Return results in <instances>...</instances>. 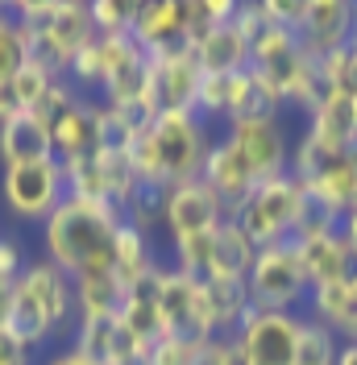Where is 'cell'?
Masks as SVG:
<instances>
[{"instance_id":"cell-1","label":"cell","mask_w":357,"mask_h":365,"mask_svg":"<svg viewBox=\"0 0 357 365\" xmlns=\"http://www.w3.org/2000/svg\"><path fill=\"white\" fill-rule=\"evenodd\" d=\"M75 282L50 257L34 253L25 270L13 278V307H9V332L25 341L38 357L71 341L75 332Z\"/></svg>"},{"instance_id":"cell-2","label":"cell","mask_w":357,"mask_h":365,"mask_svg":"<svg viewBox=\"0 0 357 365\" xmlns=\"http://www.w3.org/2000/svg\"><path fill=\"white\" fill-rule=\"evenodd\" d=\"M125 225V212L100 200H79L67 195L63 204L46 216V225L38 228V245L42 257H50L63 274H88L100 266H112V245L116 232Z\"/></svg>"},{"instance_id":"cell-3","label":"cell","mask_w":357,"mask_h":365,"mask_svg":"<svg viewBox=\"0 0 357 365\" xmlns=\"http://www.w3.org/2000/svg\"><path fill=\"white\" fill-rule=\"evenodd\" d=\"M212 150L208 120L196 113H158L129 145V162L141 187H175L200 179L203 158Z\"/></svg>"},{"instance_id":"cell-4","label":"cell","mask_w":357,"mask_h":365,"mask_svg":"<svg viewBox=\"0 0 357 365\" xmlns=\"http://www.w3.org/2000/svg\"><path fill=\"white\" fill-rule=\"evenodd\" d=\"M291 179L328 200L336 212H349L357 204V150H328L299 129L291 145Z\"/></svg>"},{"instance_id":"cell-5","label":"cell","mask_w":357,"mask_h":365,"mask_svg":"<svg viewBox=\"0 0 357 365\" xmlns=\"http://www.w3.org/2000/svg\"><path fill=\"white\" fill-rule=\"evenodd\" d=\"M299 204H303L299 182L291 179V175H283V179L258 182L246 200L228 212V220L262 250V245H278V241H291V237H295Z\"/></svg>"},{"instance_id":"cell-6","label":"cell","mask_w":357,"mask_h":365,"mask_svg":"<svg viewBox=\"0 0 357 365\" xmlns=\"http://www.w3.org/2000/svg\"><path fill=\"white\" fill-rule=\"evenodd\" d=\"M246 287H249V303L258 312H303L308 295H312V282L299 266V253H295L291 241L262 245L253 253Z\"/></svg>"},{"instance_id":"cell-7","label":"cell","mask_w":357,"mask_h":365,"mask_svg":"<svg viewBox=\"0 0 357 365\" xmlns=\"http://www.w3.org/2000/svg\"><path fill=\"white\" fill-rule=\"evenodd\" d=\"M67 200V175L59 158H42L29 166L0 170V204L13 220L42 228L46 216Z\"/></svg>"},{"instance_id":"cell-8","label":"cell","mask_w":357,"mask_h":365,"mask_svg":"<svg viewBox=\"0 0 357 365\" xmlns=\"http://www.w3.org/2000/svg\"><path fill=\"white\" fill-rule=\"evenodd\" d=\"M299 316L303 312H249L233 332L241 365H295L299 344Z\"/></svg>"},{"instance_id":"cell-9","label":"cell","mask_w":357,"mask_h":365,"mask_svg":"<svg viewBox=\"0 0 357 365\" xmlns=\"http://www.w3.org/2000/svg\"><path fill=\"white\" fill-rule=\"evenodd\" d=\"M158 312H162V336H175L187 344H203L212 336L208 307H203V282L187 278L171 262L158 282Z\"/></svg>"},{"instance_id":"cell-10","label":"cell","mask_w":357,"mask_h":365,"mask_svg":"<svg viewBox=\"0 0 357 365\" xmlns=\"http://www.w3.org/2000/svg\"><path fill=\"white\" fill-rule=\"evenodd\" d=\"M228 220V207L221 204V195L208 187L203 179H187L166 187V200H162V237L166 245L171 241H183V237H196V232H208Z\"/></svg>"},{"instance_id":"cell-11","label":"cell","mask_w":357,"mask_h":365,"mask_svg":"<svg viewBox=\"0 0 357 365\" xmlns=\"http://www.w3.org/2000/svg\"><path fill=\"white\" fill-rule=\"evenodd\" d=\"M67 344L91 365H146L150 353V344L137 341L121 316H79Z\"/></svg>"},{"instance_id":"cell-12","label":"cell","mask_w":357,"mask_h":365,"mask_svg":"<svg viewBox=\"0 0 357 365\" xmlns=\"http://www.w3.org/2000/svg\"><path fill=\"white\" fill-rule=\"evenodd\" d=\"M221 133L246 154L258 182L291 175V145H295V137L287 133L283 120H237V125H224Z\"/></svg>"},{"instance_id":"cell-13","label":"cell","mask_w":357,"mask_h":365,"mask_svg":"<svg viewBox=\"0 0 357 365\" xmlns=\"http://www.w3.org/2000/svg\"><path fill=\"white\" fill-rule=\"evenodd\" d=\"M353 0H303V17L295 25V38L312 58H324L353 42Z\"/></svg>"},{"instance_id":"cell-14","label":"cell","mask_w":357,"mask_h":365,"mask_svg":"<svg viewBox=\"0 0 357 365\" xmlns=\"http://www.w3.org/2000/svg\"><path fill=\"white\" fill-rule=\"evenodd\" d=\"M187 21H191V0H146L134 9V38L146 54H162L175 46H191L187 42Z\"/></svg>"},{"instance_id":"cell-15","label":"cell","mask_w":357,"mask_h":365,"mask_svg":"<svg viewBox=\"0 0 357 365\" xmlns=\"http://www.w3.org/2000/svg\"><path fill=\"white\" fill-rule=\"evenodd\" d=\"M200 179L221 195V204L233 212V207L246 200L249 191L258 187V175H253V166L246 162V154L228 141V137H212V150H208V158H203V170Z\"/></svg>"},{"instance_id":"cell-16","label":"cell","mask_w":357,"mask_h":365,"mask_svg":"<svg viewBox=\"0 0 357 365\" xmlns=\"http://www.w3.org/2000/svg\"><path fill=\"white\" fill-rule=\"evenodd\" d=\"M291 245L299 253V266H303L312 287H328V282H341V278L357 274V262H353V253H349V245H345V237H341V228L336 232L291 237Z\"/></svg>"},{"instance_id":"cell-17","label":"cell","mask_w":357,"mask_h":365,"mask_svg":"<svg viewBox=\"0 0 357 365\" xmlns=\"http://www.w3.org/2000/svg\"><path fill=\"white\" fill-rule=\"evenodd\" d=\"M303 133H312L328 150H357V96L324 91L320 104L303 116Z\"/></svg>"},{"instance_id":"cell-18","label":"cell","mask_w":357,"mask_h":365,"mask_svg":"<svg viewBox=\"0 0 357 365\" xmlns=\"http://www.w3.org/2000/svg\"><path fill=\"white\" fill-rule=\"evenodd\" d=\"M303 312L320 319L328 332H336V341H357V274L328 287H312Z\"/></svg>"},{"instance_id":"cell-19","label":"cell","mask_w":357,"mask_h":365,"mask_svg":"<svg viewBox=\"0 0 357 365\" xmlns=\"http://www.w3.org/2000/svg\"><path fill=\"white\" fill-rule=\"evenodd\" d=\"M42 158H54V141H50V129L34 113H21L0 125V170L29 166V162Z\"/></svg>"},{"instance_id":"cell-20","label":"cell","mask_w":357,"mask_h":365,"mask_svg":"<svg viewBox=\"0 0 357 365\" xmlns=\"http://www.w3.org/2000/svg\"><path fill=\"white\" fill-rule=\"evenodd\" d=\"M50 141H54V158L59 162L96 154V100L79 96L75 104H67L50 125Z\"/></svg>"},{"instance_id":"cell-21","label":"cell","mask_w":357,"mask_h":365,"mask_svg":"<svg viewBox=\"0 0 357 365\" xmlns=\"http://www.w3.org/2000/svg\"><path fill=\"white\" fill-rule=\"evenodd\" d=\"M200 58L203 75H233V71L249 67V38L237 29V21H221L191 46Z\"/></svg>"},{"instance_id":"cell-22","label":"cell","mask_w":357,"mask_h":365,"mask_svg":"<svg viewBox=\"0 0 357 365\" xmlns=\"http://www.w3.org/2000/svg\"><path fill=\"white\" fill-rule=\"evenodd\" d=\"M162 270H166V262H162L158 270L141 274L137 282H129L125 307H121V319L129 324V332L146 344H154L158 336H162V312H158V282H162Z\"/></svg>"},{"instance_id":"cell-23","label":"cell","mask_w":357,"mask_h":365,"mask_svg":"<svg viewBox=\"0 0 357 365\" xmlns=\"http://www.w3.org/2000/svg\"><path fill=\"white\" fill-rule=\"evenodd\" d=\"M203 307H208L212 336H233L241 328V319L253 312L249 287L241 278H212V282H203Z\"/></svg>"},{"instance_id":"cell-24","label":"cell","mask_w":357,"mask_h":365,"mask_svg":"<svg viewBox=\"0 0 357 365\" xmlns=\"http://www.w3.org/2000/svg\"><path fill=\"white\" fill-rule=\"evenodd\" d=\"M71 282H75V307H79V316H121L129 282L116 274V266L75 274Z\"/></svg>"},{"instance_id":"cell-25","label":"cell","mask_w":357,"mask_h":365,"mask_svg":"<svg viewBox=\"0 0 357 365\" xmlns=\"http://www.w3.org/2000/svg\"><path fill=\"white\" fill-rule=\"evenodd\" d=\"M237 120H283V96L270 88L253 67L237 71L233 108H228V120H224V125H237Z\"/></svg>"},{"instance_id":"cell-26","label":"cell","mask_w":357,"mask_h":365,"mask_svg":"<svg viewBox=\"0 0 357 365\" xmlns=\"http://www.w3.org/2000/svg\"><path fill=\"white\" fill-rule=\"evenodd\" d=\"M162 262H166V250H158L154 232H141V228H134L125 220L121 232H116V245H112V266H116V274L125 282H137L141 274L158 270Z\"/></svg>"},{"instance_id":"cell-27","label":"cell","mask_w":357,"mask_h":365,"mask_svg":"<svg viewBox=\"0 0 357 365\" xmlns=\"http://www.w3.org/2000/svg\"><path fill=\"white\" fill-rule=\"evenodd\" d=\"M54 83H59V79H54L42 63H29L25 71L0 79V125L13 120V116H21V113H34Z\"/></svg>"},{"instance_id":"cell-28","label":"cell","mask_w":357,"mask_h":365,"mask_svg":"<svg viewBox=\"0 0 357 365\" xmlns=\"http://www.w3.org/2000/svg\"><path fill=\"white\" fill-rule=\"evenodd\" d=\"M253 253H258V245L233 220H224L216 228V241H212V274H208V282L212 278H241L246 282L249 266H253Z\"/></svg>"},{"instance_id":"cell-29","label":"cell","mask_w":357,"mask_h":365,"mask_svg":"<svg viewBox=\"0 0 357 365\" xmlns=\"http://www.w3.org/2000/svg\"><path fill=\"white\" fill-rule=\"evenodd\" d=\"M34 63V46L25 25L17 21V0H0V79L17 75Z\"/></svg>"},{"instance_id":"cell-30","label":"cell","mask_w":357,"mask_h":365,"mask_svg":"<svg viewBox=\"0 0 357 365\" xmlns=\"http://www.w3.org/2000/svg\"><path fill=\"white\" fill-rule=\"evenodd\" d=\"M341 341L336 332H328L320 319H312L308 312L299 316V344H295V365H336Z\"/></svg>"},{"instance_id":"cell-31","label":"cell","mask_w":357,"mask_h":365,"mask_svg":"<svg viewBox=\"0 0 357 365\" xmlns=\"http://www.w3.org/2000/svg\"><path fill=\"white\" fill-rule=\"evenodd\" d=\"M320 67V83L324 91H345V96H357V50L353 46H341L333 54L316 58Z\"/></svg>"},{"instance_id":"cell-32","label":"cell","mask_w":357,"mask_h":365,"mask_svg":"<svg viewBox=\"0 0 357 365\" xmlns=\"http://www.w3.org/2000/svg\"><path fill=\"white\" fill-rule=\"evenodd\" d=\"M134 9L137 4H125V0H91L88 4L96 34H129V25H134Z\"/></svg>"},{"instance_id":"cell-33","label":"cell","mask_w":357,"mask_h":365,"mask_svg":"<svg viewBox=\"0 0 357 365\" xmlns=\"http://www.w3.org/2000/svg\"><path fill=\"white\" fill-rule=\"evenodd\" d=\"M196 349L200 344L175 341V336H158L146 353V365H196Z\"/></svg>"},{"instance_id":"cell-34","label":"cell","mask_w":357,"mask_h":365,"mask_svg":"<svg viewBox=\"0 0 357 365\" xmlns=\"http://www.w3.org/2000/svg\"><path fill=\"white\" fill-rule=\"evenodd\" d=\"M29 257H34V253L25 250L21 237L0 228V278H9V282H13V278L25 270V262H29Z\"/></svg>"},{"instance_id":"cell-35","label":"cell","mask_w":357,"mask_h":365,"mask_svg":"<svg viewBox=\"0 0 357 365\" xmlns=\"http://www.w3.org/2000/svg\"><path fill=\"white\" fill-rule=\"evenodd\" d=\"M196 365H241L237 341H233V336H208V341L196 349Z\"/></svg>"},{"instance_id":"cell-36","label":"cell","mask_w":357,"mask_h":365,"mask_svg":"<svg viewBox=\"0 0 357 365\" xmlns=\"http://www.w3.org/2000/svg\"><path fill=\"white\" fill-rule=\"evenodd\" d=\"M0 365H38V353L25 341H17L9 328H0Z\"/></svg>"},{"instance_id":"cell-37","label":"cell","mask_w":357,"mask_h":365,"mask_svg":"<svg viewBox=\"0 0 357 365\" xmlns=\"http://www.w3.org/2000/svg\"><path fill=\"white\" fill-rule=\"evenodd\" d=\"M38 365H91V361H88V357H79L71 344H59V349L42 353V357H38Z\"/></svg>"},{"instance_id":"cell-38","label":"cell","mask_w":357,"mask_h":365,"mask_svg":"<svg viewBox=\"0 0 357 365\" xmlns=\"http://www.w3.org/2000/svg\"><path fill=\"white\" fill-rule=\"evenodd\" d=\"M341 237H345V245H349V253H353V262H357V204L341 216Z\"/></svg>"},{"instance_id":"cell-39","label":"cell","mask_w":357,"mask_h":365,"mask_svg":"<svg viewBox=\"0 0 357 365\" xmlns=\"http://www.w3.org/2000/svg\"><path fill=\"white\" fill-rule=\"evenodd\" d=\"M9 307H13V282L0 278V328H9Z\"/></svg>"},{"instance_id":"cell-40","label":"cell","mask_w":357,"mask_h":365,"mask_svg":"<svg viewBox=\"0 0 357 365\" xmlns=\"http://www.w3.org/2000/svg\"><path fill=\"white\" fill-rule=\"evenodd\" d=\"M336 365H357V341H341V353H336Z\"/></svg>"},{"instance_id":"cell-41","label":"cell","mask_w":357,"mask_h":365,"mask_svg":"<svg viewBox=\"0 0 357 365\" xmlns=\"http://www.w3.org/2000/svg\"><path fill=\"white\" fill-rule=\"evenodd\" d=\"M349 46H353V50H357V17H353V42H349Z\"/></svg>"}]
</instances>
